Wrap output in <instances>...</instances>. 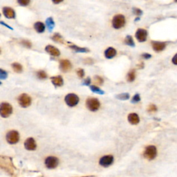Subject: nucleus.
I'll use <instances>...</instances> for the list:
<instances>
[{
    "label": "nucleus",
    "instance_id": "1",
    "mask_svg": "<svg viewBox=\"0 0 177 177\" xmlns=\"http://www.w3.org/2000/svg\"><path fill=\"white\" fill-rule=\"evenodd\" d=\"M86 106L89 111H96L100 107V103L96 98H89L86 100Z\"/></svg>",
    "mask_w": 177,
    "mask_h": 177
},
{
    "label": "nucleus",
    "instance_id": "2",
    "mask_svg": "<svg viewBox=\"0 0 177 177\" xmlns=\"http://www.w3.org/2000/svg\"><path fill=\"white\" fill-rule=\"evenodd\" d=\"M157 156V149L154 145H149L145 149L143 156L149 161L154 160Z\"/></svg>",
    "mask_w": 177,
    "mask_h": 177
},
{
    "label": "nucleus",
    "instance_id": "3",
    "mask_svg": "<svg viewBox=\"0 0 177 177\" xmlns=\"http://www.w3.org/2000/svg\"><path fill=\"white\" fill-rule=\"evenodd\" d=\"M13 113V107L8 103H2L0 106V114L2 118H8Z\"/></svg>",
    "mask_w": 177,
    "mask_h": 177
},
{
    "label": "nucleus",
    "instance_id": "4",
    "mask_svg": "<svg viewBox=\"0 0 177 177\" xmlns=\"http://www.w3.org/2000/svg\"><path fill=\"white\" fill-rule=\"evenodd\" d=\"M125 17L122 15H116L112 20V26L115 29H120L125 25Z\"/></svg>",
    "mask_w": 177,
    "mask_h": 177
},
{
    "label": "nucleus",
    "instance_id": "5",
    "mask_svg": "<svg viewBox=\"0 0 177 177\" xmlns=\"http://www.w3.org/2000/svg\"><path fill=\"white\" fill-rule=\"evenodd\" d=\"M6 138L7 142H8L9 144H16V143H18L19 141H20V134H19L18 131H10L7 133Z\"/></svg>",
    "mask_w": 177,
    "mask_h": 177
},
{
    "label": "nucleus",
    "instance_id": "6",
    "mask_svg": "<svg viewBox=\"0 0 177 177\" xmlns=\"http://www.w3.org/2000/svg\"><path fill=\"white\" fill-rule=\"evenodd\" d=\"M64 100L68 106L72 107H75L78 104L79 97L74 94H69L65 96Z\"/></svg>",
    "mask_w": 177,
    "mask_h": 177
},
{
    "label": "nucleus",
    "instance_id": "7",
    "mask_svg": "<svg viewBox=\"0 0 177 177\" xmlns=\"http://www.w3.org/2000/svg\"><path fill=\"white\" fill-rule=\"evenodd\" d=\"M31 98L26 94H22V95L20 96L18 98V103L19 105H20L22 107L26 108L29 107L31 105Z\"/></svg>",
    "mask_w": 177,
    "mask_h": 177
},
{
    "label": "nucleus",
    "instance_id": "8",
    "mask_svg": "<svg viewBox=\"0 0 177 177\" xmlns=\"http://www.w3.org/2000/svg\"><path fill=\"white\" fill-rule=\"evenodd\" d=\"M44 163L48 169H55L59 165V159L55 156H48L45 159Z\"/></svg>",
    "mask_w": 177,
    "mask_h": 177
},
{
    "label": "nucleus",
    "instance_id": "9",
    "mask_svg": "<svg viewBox=\"0 0 177 177\" xmlns=\"http://www.w3.org/2000/svg\"><path fill=\"white\" fill-rule=\"evenodd\" d=\"M148 36V33L147 30L143 29H138L136 31V34H135L136 38L139 42H144L146 41Z\"/></svg>",
    "mask_w": 177,
    "mask_h": 177
},
{
    "label": "nucleus",
    "instance_id": "10",
    "mask_svg": "<svg viewBox=\"0 0 177 177\" xmlns=\"http://www.w3.org/2000/svg\"><path fill=\"white\" fill-rule=\"evenodd\" d=\"M113 156L111 155H107V156H104L100 159L99 161V164L102 167H107L109 166H110L111 165L113 164Z\"/></svg>",
    "mask_w": 177,
    "mask_h": 177
},
{
    "label": "nucleus",
    "instance_id": "11",
    "mask_svg": "<svg viewBox=\"0 0 177 177\" xmlns=\"http://www.w3.org/2000/svg\"><path fill=\"white\" fill-rule=\"evenodd\" d=\"M24 148L29 151H33L37 148L36 142L33 138H29L24 142Z\"/></svg>",
    "mask_w": 177,
    "mask_h": 177
},
{
    "label": "nucleus",
    "instance_id": "12",
    "mask_svg": "<svg viewBox=\"0 0 177 177\" xmlns=\"http://www.w3.org/2000/svg\"><path fill=\"white\" fill-rule=\"evenodd\" d=\"M72 68V64L68 59H62L59 61V69L62 72H68Z\"/></svg>",
    "mask_w": 177,
    "mask_h": 177
},
{
    "label": "nucleus",
    "instance_id": "13",
    "mask_svg": "<svg viewBox=\"0 0 177 177\" xmlns=\"http://www.w3.org/2000/svg\"><path fill=\"white\" fill-rule=\"evenodd\" d=\"M166 43L163 42H158V41H152V46L154 51L161 52L165 50L166 48Z\"/></svg>",
    "mask_w": 177,
    "mask_h": 177
},
{
    "label": "nucleus",
    "instance_id": "14",
    "mask_svg": "<svg viewBox=\"0 0 177 177\" xmlns=\"http://www.w3.org/2000/svg\"><path fill=\"white\" fill-rule=\"evenodd\" d=\"M3 14L6 18L8 19H14L15 17V12L13 8L10 7H3Z\"/></svg>",
    "mask_w": 177,
    "mask_h": 177
},
{
    "label": "nucleus",
    "instance_id": "15",
    "mask_svg": "<svg viewBox=\"0 0 177 177\" xmlns=\"http://www.w3.org/2000/svg\"><path fill=\"white\" fill-rule=\"evenodd\" d=\"M45 50H46V51L48 53H49L51 55L54 56V57H58V56L60 55V52H59L58 49L53 46H51V45L46 46V48H45Z\"/></svg>",
    "mask_w": 177,
    "mask_h": 177
},
{
    "label": "nucleus",
    "instance_id": "16",
    "mask_svg": "<svg viewBox=\"0 0 177 177\" xmlns=\"http://www.w3.org/2000/svg\"><path fill=\"white\" fill-rule=\"evenodd\" d=\"M128 119V121L131 125H137V124L139 123L140 122V118L139 116H138V115L137 113H129V115H128L127 117Z\"/></svg>",
    "mask_w": 177,
    "mask_h": 177
},
{
    "label": "nucleus",
    "instance_id": "17",
    "mask_svg": "<svg viewBox=\"0 0 177 177\" xmlns=\"http://www.w3.org/2000/svg\"><path fill=\"white\" fill-rule=\"evenodd\" d=\"M51 80L55 87H62L64 84V80L62 76H53L51 78Z\"/></svg>",
    "mask_w": 177,
    "mask_h": 177
},
{
    "label": "nucleus",
    "instance_id": "18",
    "mask_svg": "<svg viewBox=\"0 0 177 177\" xmlns=\"http://www.w3.org/2000/svg\"><path fill=\"white\" fill-rule=\"evenodd\" d=\"M116 50L113 47H109L105 51V56L106 58L111 59L116 55Z\"/></svg>",
    "mask_w": 177,
    "mask_h": 177
},
{
    "label": "nucleus",
    "instance_id": "19",
    "mask_svg": "<svg viewBox=\"0 0 177 177\" xmlns=\"http://www.w3.org/2000/svg\"><path fill=\"white\" fill-rule=\"evenodd\" d=\"M34 29L38 33H42L45 31V25L42 22H37L34 24Z\"/></svg>",
    "mask_w": 177,
    "mask_h": 177
},
{
    "label": "nucleus",
    "instance_id": "20",
    "mask_svg": "<svg viewBox=\"0 0 177 177\" xmlns=\"http://www.w3.org/2000/svg\"><path fill=\"white\" fill-rule=\"evenodd\" d=\"M69 48L71 49L73 51H74L75 52L77 53H88L89 52V49L87 48H82V47L77 46L76 45L72 44L69 45Z\"/></svg>",
    "mask_w": 177,
    "mask_h": 177
},
{
    "label": "nucleus",
    "instance_id": "21",
    "mask_svg": "<svg viewBox=\"0 0 177 177\" xmlns=\"http://www.w3.org/2000/svg\"><path fill=\"white\" fill-rule=\"evenodd\" d=\"M46 25L47 28H48L49 31L50 32H51L53 30L54 27H55V22H54L52 17H49V18L46 19Z\"/></svg>",
    "mask_w": 177,
    "mask_h": 177
},
{
    "label": "nucleus",
    "instance_id": "22",
    "mask_svg": "<svg viewBox=\"0 0 177 177\" xmlns=\"http://www.w3.org/2000/svg\"><path fill=\"white\" fill-rule=\"evenodd\" d=\"M135 78H136V71L134 69L131 70L129 73H128L127 76V80L128 82H132L134 81Z\"/></svg>",
    "mask_w": 177,
    "mask_h": 177
},
{
    "label": "nucleus",
    "instance_id": "23",
    "mask_svg": "<svg viewBox=\"0 0 177 177\" xmlns=\"http://www.w3.org/2000/svg\"><path fill=\"white\" fill-rule=\"evenodd\" d=\"M52 40H53L54 42H58L61 44H64V40L63 39V38L59 33H55L53 36H52Z\"/></svg>",
    "mask_w": 177,
    "mask_h": 177
},
{
    "label": "nucleus",
    "instance_id": "24",
    "mask_svg": "<svg viewBox=\"0 0 177 177\" xmlns=\"http://www.w3.org/2000/svg\"><path fill=\"white\" fill-rule=\"evenodd\" d=\"M12 68H13V71H15V72L18 73L22 72V70H23L22 66L21 65L20 63H17V62L13 63V64H12Z\"/></svg>",
    "mask_w": 177,
    "mask_h": 177
},
{
    "label": "nucleus",
    "instance_id": "25",
    "mask_svg": "<svg viewBox=\"0 0 177 177\" xmlns=\"http://www.w3.org/2000/svg\"><path fill=\"white\" fill-rule=\"evenodd\" d=\"M125 44L128 45V46H130L131 47L135 46V43L133 38L131 36H127L125 39Z\"/></svg>",
    "mask_w": 177,
    "mask_h": 177
},
{
    "label": "nucleus",
    "instance_id": "26",
    "mask_svg": "<svg viewBox=\"0 0 177 177\" xmlns=\"http://www.w3.org/2000/svg\"><path fill=\"white\" fill-rule=\"evenodd\" d=\"M90 89L92 90V92L94 93H96V94H100V95H103L105 94L104 91H103L102 89H100L99 87H96L95 85H92L90 86Z\"/></svg>",
    "mask_w": 177,
    "mask_h": 177
},
{
    "label": "nucleus",
    "instance_id": "27",
    "mask_svg": "<svg viewBox=\"0 0 177 177\" xmlns=\"http://www.w3.org/2000/svg\"><path fill=\"white\" fill-rule=\"evenodd\" d=\"M115 97L118 100H128L129 98V94H128V93H124V94H118V95L115 96Z\"/></svg>",
    "mask_w": 177,
    "mask_h": 177
},
{
    "label": "nucleus",
    "instance_id": "28",
    "mask_svg": "<svg viewBox=\"0 0 177 177\" xmlns=\"http://www.w3.org/2000/svg\"><path fill=\"white\" fill-rule=\"evenodd\" d=\"M37 77L40 80H44L47 78V74L44 71H39L37 72Z\"/></svg>",
    "mask_w": 177,
    "mask_h": 177
},
{
    "label": "nucleus",
    "instance_id": "29",
    "mask_svg": "<svg viewBox=\"0 0 177 177\" xmlns=\"http://www.w3.org/2000/svg\"><path fill=\"white\" fill-rule=\"evenodd\" d=\"M157 110H158L157 107L154 104L150 105L148 107V111L150 112V113H154V112L156 111Z\"/></svg>",
    "mask_w": 177,
    "mask_h": 177
},
{
    "label": "nucleus",
    "instance_id": "30",
    "mask_svg": "<svg viewBox=\"0 0 177 177\" xmlns=\"http://www.w3.org/2000/svg\"><path fill=\"white\" fill-rule=\"evenodd\" d=\"M17 3L22 6H26L30 3L31 0H17Z\"/></svg>",
    "mask_w": 177,
    "mask_h": 177
},
{
    "label": "nucleus",
    "instance_id": "31",
    "mask_svg": "<svg viewBox=\"0 0 177 177\" xmlns=\"http://www.w3.org/2000/svg\"><path fill=\"white\" fill-rule=\"evenodd\" d=\"M22 44V45L24 46H26V48H31V46H32V44L29 40H23L22 42H21Z\"/></svg>",
    "mask_w": 177,
    "mask_h": 177
},
{
    "label": "nucleus",
    "instance_id": "32",
    "mask_svg": "<svg viewBox=\"0 0 177 177\" xmlns=\"http://www.w3.org/2000/svg\"><path fill=\"white\" fill-rule=\"evenodd\" d=\"M141 100V96L138 94H135L134 96V97L132 98V100H131V103H137L138 102H140Z\"/></svg>",
    "mask_w": 177,
    "mask_h": 177
},
{
    "label": "nucleus",
    "instance_id": "33",
    "mask_svg": "<svg viewBox=\"0 0 177 177\" xmlns=\"http://www.w3.org/2000/svg\"><path fill=\"white\" fill-rule=\"evenodd\" d=\"M7 76H8V73L6 71L3 69H0V78H1V80H4L7 78Z\"/></svg>",
    "mask_w": 177,
    "mask_h": 177
},
{
    "label": "nucleus",
    "instance_id": "34",
    "mask_svg": "<svg viewBox=\"0 0 177 177\" xmlns=\"http://www.w3.org/2000/svg\"><path fill=\"white\" fill-rule=\"evenodd\" d=\"M133 13L137 16H141V15H143V11L140 8H133Z\"/></svg>",
    "mask_w": 177,
    "mask_h": 177
},
{
    "label": "nucleus",
    "instance_id": "35",
    "mask_svg": "<svg viewBox=\"0 0 177 177\" xmlns=\"http://www.w3.org/2000/svg\"><path fill=\"white\" fill-rule=\"evenodd\" d=\"M94 79H95L96 83H97L98 85H103V82H104V80H103V78H102V77H100V76H95V78H94Z\"/></svg>",
    "mask_w": 177,
    "mask_h": 177
},
{
    "label": "nucleus",
    "instance_id": "36",
    "mask_svg": "<svg viewBox=\"0 0 177 177\" xmlns=\"http://www.w3.org/2000/svg\"><path fill=\"white\" fill-rule=\"evenodd\" d=\"M77 74H78L79 78H82L85 76V71L82 69H79L77 70Z\"/></svg>",
    "mask_w": 177,
    "mask_h": 177
},
{
    "label": "nucleus",
    "instance_id": "37",
    "mask_svg": "<svg viewBox=\"0 0 177 177\" xmlns=\"http://www.w3.org/2000/svg\"><path fill=\"white\" fill-rule=\"evenodd\" d=\"M90 83H91V79L89 78H86L85 80H84L83 84H82V85H85V86H89V85H90Z\"/></svg>",
    "mask_w": 177,
    "mask_h": 177
},
{
    "label": "nucleus",
    "instance_id": "38",
    "mask_svg": "<svg viewBox=\"0 0 177 177\" xmlns=\"http://www.w3.org/2000/svg\"><path fill=\"white\" fill-rule=\"evenodd\" d=\"M172 62L173 64L177 66V53H176L173 56L172 59Z\"/></svg>",
    "mask_w": 177,
    "mask_h": 177
},
{
    "label": "nucleus",
    "instance_id": "39",
    "mask_svg": "<svg viewBox=\"0 0 177 177\" xmlns=\"http://www.w3.org/2000/svg\"><path fill=\"white\" fill-rule=\"evenodd\" d=\"M142 57H143V58L145 59H148L151 58L152 55L149 53H144V54H143V55H142Z\"/></svg>",
    "mask_w": 177,
    "mask_h": 177
},
{
    "label": "nucleus",
    "instance_id": "40",
    "mask_svg": "<svg viewBox=\"0 0 177 177\" xmlns=\"http://www.w3.org/2000/svg\"><path fill=\"white\" fill-rule=\"evenodd\" d=\"M63 0H52L53 3H54L55 4H58V3H61Z\"/></svg>",
    "mask_w": 177,
    "mask_h": 177
},
{
    "label": "nucleus",
    "instance_id": "41",
    "mask_svg": "<svg viewBox=\"0 0 177 177\" xmlns=\"http://www.w3.org/2000/svg\"><path fill=\"white\" fill-rule=\"evenodd\" d=\"M86 60L87 61V62H85V63H87V64H92L93 62H90V61H92L93 60V59H91V58H87V59H86Z\"/></svg>",
    "mask_w": 177,
    "mask_h": 177
},
{
    "label": "nucleus",
    "instance_id": "42",
    "mask_svg": "<svg viewBox=\"0 0 177 177\" xmlns=\"http://www.w3.org/2000/svg\"><path fill=\"white\" fill-rule=\"evenodd\" d=\"M1 24H3V26H7V27H8V29H12V28H11V27H10V26H8V25H7V24H4V23H3V22H1Z\"/></svg>",
    "mask_w": 177,
    "mask_h": 177
},
{
    "label": "nucleus",
    "instance_id": "43",
    "mask_svg": "<svg viewBox=\"0 0 177 177\" xmlns=\"http://www.w3.org/2000/svg\"><path fill=\"white\" fill-rule=\"evenodd\" d=\"M174 1L176 3H177V0H174Z\"/></svg>",
    "mask_w": 177,
    "mask_h": 177
}]
</instances>
